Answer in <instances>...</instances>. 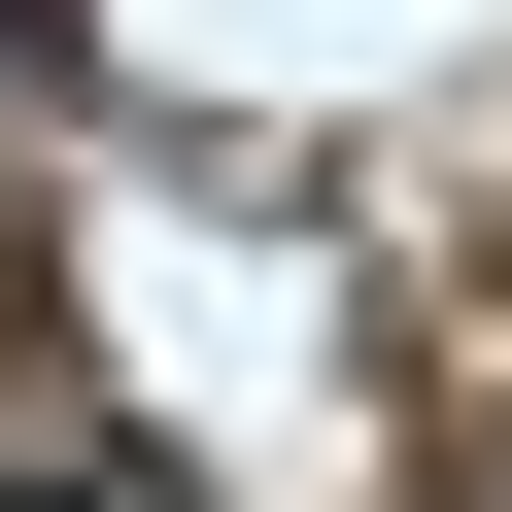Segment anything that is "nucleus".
<instances>
[{
  "instance_id": "obj_1",
  "label": "nucleus",
  "mask_w": 512,
  "mask_h": 512,
  "mask_svg": "<svg viewBox=\"0 0 512 512\" xmlns=\"http://www.w3.org/2000/svg\"><path fill=\"white\" fill-rule=\"evenodd\" d=\"M35 35H69V0H0V69H35Z\"/></svg>"
}]
</instances>
